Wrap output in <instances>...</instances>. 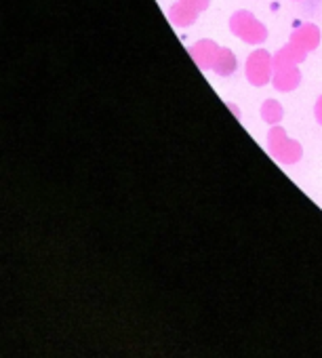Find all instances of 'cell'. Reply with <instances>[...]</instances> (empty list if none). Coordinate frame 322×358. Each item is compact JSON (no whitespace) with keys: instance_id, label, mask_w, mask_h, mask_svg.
<instances>
[{"instance_id":"cell-7","label":"cell","mask_w":322,"mask_h":358,"mask_svg":"<svg viewBox=\"0 0 322 358\" xmlns=\"http://www.w3.org/2000/svg\"><path fill=\"white\" fill-rule=\"evenodd\" d=\"M198 9L186 0H180V3L171 5L169 9V20L175 28H190L196 20H198Z\"/></svg>"},{"instance_id":"cell-2","label":"cell","mask_w":322,"mask_h":358,"mask_svg":"<svg viewBox=\"0 0 322 358\" xmlns=\"http://www.w3.org/2000/svg\"><path fill=\"white\" fill-rule=\"evenodd\" d=\"M230 30L236 38L247 45H261L268 38V28L251 13V11H236L230 17Z\"/></svg>"},{"instance_id":"cell-4","label":"cell","mask_w":322,"mask_h":358,"mask_svg":"<svg viewBox=\"0 0 322 358\" xmlns=\"http://www.w3.org/2000/svg\"><path fill=\"white\" fill-rule=\"evenodd\" d=\"M188 51H190V55H192V59H194V64H196L198 68H203V70H211V72H213V68H215V62H217V57H219L221 47H219L217 43L209 41V38H203V41L194 43Z\"/></svg>"},{"instance_id":"cell-5","label":"cell","mask_w":322,"mask_h":358,"mask_svg":"<svg viewBox=\"0 0 322 358\" xmlns=\"http://www.w3.org/2000/svg\"><path fill=\"white\" fill-rule=\"evenodd\" d=\"M301 83V70L299 66H276L274 68V76H272V85L276 91L280 93H291L299 87Z\"/></svg>"},{"instance_id":"cell-6","label":"cell","mask_w":322,"mask_h":358,"mask_svg":"<svg viewBox=\"0 0 322 358\" xmlns=\"http://www.w3.org/2000/svg\"><path fill=\"white\" fill-rule=\"evenodd\" d=\"M322 41V34H320V28L314 26V24H303L299 26L293 34H291V43H295L297 47H301L303 51H316L318 45Z\"/></svg>"},{"instance_id":"cell-11","label":"cell","mask_w":322,"mask_h":358,"mask_svg":"<svg viewBox=\"0 0 322 358\" xmlns=\"http://www.w3.org/2000/svg\"><path fill=\"white\" fill-rule=\"evenodd\" d=\"M314 116H316V122L322 127V95L316 99V103H314Z\"/></svg>"},{"instance_id":"cell-12","label":"cell","mask_w":322,"mask_h":358,"mask_svg":"<svg viewBox=\"0 0 322 358\" xmlns=\"http://www.w3.org/2000/svg\"><path fill=\"white\" fill-rule=\"evenodd\" d=\"M186 3L194 5L200 13H203V11H207V9L211 7V0H186Z\"/></svg>"},{"instance_id":"cell-10","label":"cell","mask_w":322,"mask_h":358,"mask_svg":"<svg viewBox=\"0 0 322 358\" xmlns=\"http://www.w3.org/2000/svg\"><path fill=\"white\" fill-rule=\"evenodd\" d=\"M259 114H261V118L268 122V124H278L280 120H282V116H284V110H282V106L276 101V99H265L263 103H261V110H259Z\"/></svg>"},{"instance_id":"cell-9","label":"cell","mask_w":322,"mask_h":358,"mask_svg":"<svg viewBox=\"0 0 322 358\" xmlns=\"http://www.w3.org/2000/svg\"><path fill=\"white\" fill-rule=\"evenodd\" d=\"M236 68H238V59H236V55L232 53V49L221 47L213 72H215L217 76H224V78H226V76H232V74L236 72Z\"/></svg>"},{"instance_id":"cell-1","label":"cell","mask_w":322,"mask_h":358,"mask_svg":"<svg viewBox=\"0 0 322 358\" xmlns=\"http://www.w3.org/2000/svg\"><path fill=\"white\" fill-rule=\"evenodd\" d=\"M268 150L280 164H297L303 158V148L299 141L291 139L286 131L278 124H274L268 133Z\"/></svg>"},{"instance_id":"cell-3","label":"cell","mask_w":322,"mask_h":358,"mask_svg":"<svg viewBox=\"0 0 322 358\" xmlns=\"http://www.w3.org/2000/svg\"><path fill=\"white\" fill-rule=\"evenodd\" d=\"M244 76H247L249 85H253V87H265L268 83H272V76H274V55H270L265 49H255L247 57Z\"/></svg>"},{"instance_id":"cell-8","label":"cell","mask_w":322,"mask_h":358,"mask_svg":"<svg viewBox=\"0 0 322 358\" xmlns=\"http://www.w3.org/2000/svg\"><path fill=\"white\" fill-rule=\"evenodd\" d=\"M307 59V51H303L301 47H297L295 43L288 41V45H284L276 55H274V68L276 66H299Z\"/></svg>"}]
</instances>
